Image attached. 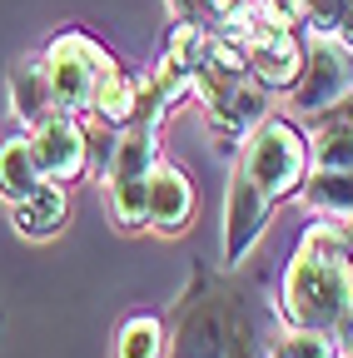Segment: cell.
<instances>
[{
	"label": "cell",
	"mask_w": 353,
	"mask_h": 358,
	"mask_svg": "<svg viewBox=\"0 0 353 358\" xmlns=\"http://www.w3.org/2000/svg\"><path fill=\"white\" fill-rule=\"evenodd\" d=\"M65 214H70V194H65V185H50V179H45L40 189H30L25 199L10 204V224H15L25 239H50V234H60Z\"/></svg>",
	"instance_id": "cell-10"
},
{
	"label": "cell",
	"mask_w": 353,
	"mask_h": 358,
	"mask_svg": "<svg viewBox=\"0 0 353 358\" xmlns=\"http://www.w3.org/2000/svg\"><path fill=\"white\" fill-rule=\"evenodd\" d=\"M30 145H35V164L50 185H75V179L90 169V140L75 115H50L30 129Z\"/></svg>",
	"instance_id": "cell-5"
},
{
	"label": "cell",
	"mask_w": 353,
	"mask_h": 358,
	"mask_svg": "<svg viewBox=\"0 0 353 358\" xmlns=\"http://www.w3.org/2000/svg\"><path fill=\"white\" fill-rule=\"evenodd\" d=\"M269 6H274V10H284L289 20H298V10H303V0H269Z\"/></svg>",
	"instance_id": "cell-23"
},
{
	"label": "cell",
	"mask_w": 353,
	"mask_h": 358,
	"mask_svg": "<svg viewBox=\"0 0 353 358\" xmlns=\"http://www.w3.org/2000/svg\"><path fill=\"white\" fill-rule=\"evenodd\" d=\"M115 358H164V324L154 313H135L115 338Z\"/></svg>",
	"instance_id": "cell-16"
},
{
	"label": "cell",
	"mask_w": 353,
	"mask_h": 358,
	"mask_svg": "<svg viewBox=\"0 0 353 358\" xmlns=\"http://www.w3.org/2000/svg\"><path fill=\"white\" fill-rule=\"evenodd\" d=\"M338 10L343 0H303V20H308V35H333L338 30Z\"/></svg>",
	"instance_id": "cell-20"
},
{
	"label": "cell",
	"mask_w": 353,
	"mask_h": 358,
	"mask_svg": "<svg viewBox=\"0 0 353 358\" xmlns=\"http://www.w3.org/2000/svg\"><path fill=\"white\" fill-rule=\"evenodd\" d=\"M284 313L294 329H314L333 343L353 324V259L338 239V224L303 229L284 274Z\"/></svg>",
	"instance_id": "cell-1"
},
{
	"label": "cell",
	"mask_w": 353,
	"mask_h": 358,
	"mask_svg": "<svg viewBox=\"0 0 353 358\" xmlns=\"http://www.w3.org/2000/svg\"><path fill=\"white\" fill-rule=\"evenodd\" d=\"M239 145H244L239 169H244L269 199L298 194L303 179H308V169H314V159H308V134H303L294 120H259Z\"/></svg>",
	"instance_id": "cell-2"
},
{
	"label": "cell",
	"mask_w": 353,
	"mask_h": 358,
	"mask_svg": "<svg viewBox=\"0 0 353 358\" xmlns=\"http://www.w3.org/2000/svg\"><path fill=\"white\" fill-rule=\"evenodd\" d=\"M10 100H15V115L20 124H40L55 115V95H50V75H45V60L30 55V60H15L10 70Z\"/></svg>",
	"instance_id": "cell-11"
},
{
	"label": "cell",
	"mask_w": 353,
	"mask_h": 358,
	"mask_svg": "<svg viewBox=\"0 0 353 358\" xmlns=\"http://www.w3.org/2000/svg\"><path fill=\"white\" fill-rule=\"evenodd\" d=\"M189 219H194V179H189L180 164L154 159L145 224H150V229H159V234H180V229H189Z\"/></svg>",
	"instance_id": "cell-8"
},
{
	"label": "cell",
	"mask_w": 353,
	"mask_h": 358,
	"mask_svg": "<svg viewBox=\"0 0 353 358\" xmlns=\"http://www.w3.org/2000/svg\"><path fill=\"white\" fill-rule=\"evenodd\" d=\"M269 209H274V199L264 194L244 169H234L229 204H224V259H229V264H239V259L259 244L264 224H269Z\"/></svg>",
	"instance_id": "cell-7"
},
{
	"label": "cell",
	"mask_w": 353,
	"mask_h": 358,
	"mask_svg": "<svg viewBox=\"0 0 353 358\" xmlns=\"http://www.w3.org/2000/svg\"><path fill=\"white\" fill-rule=\"evenodd\" d=\"M348 50H353V0H343V10H338V30H333Z\"/></svg>",
	"instance_id": "cell-21"
},
{
	"label": "cell",
	"mask_w": 353,
	"mask_h": 358,
	"mask_svg": "<svg viewBox=\"0 0 353 358\" xmlns=\"http://www.w3.org/2000/svg\"><path fill=\"white\" fill-rule=\"evenodd\" d=\"M343 358H353V324L343 329Z\"/></svg>",
	"instance_id": "cell-24"
},
{
	"label": "cell",
	"mask_w": 353,
	"mask_h": 358,
	"mask_svg": "<svg viewBox=\"0 0 353 358\" xmlns=\"http://www.w3.org/2000/svg\"><path fill=\"white\" fill-rule=\"evenodd\" d=\"M40 185H45V174H40V164H35L30 134L25 129L20 134H6V140H0V194L15 204V199H25Z\"/></svg>",
	"instance_id": "cell-13"
},
{
	"label": "cell",
	"mask_w": 353,
	"mask_h": 358,
	"mask_svg": "<svg viewBox=\"0 0 353 358\" xmlns=\"http://www.w3.org/2000/svg\"><path fill=\"white\" fill-rule=\"evenodd\" d=\"M308 159H314V169L353 164V90H348L333 110H324L319 134L308 140Z\"/></svg>",
	"instance_id": "cell-12"
},
{
	"label": "cell",
	"mask_w": 353,
	"mask_h": 358,
	"mask_svg": "<svg viewBox=\"0 0 353 358\" xmlns=\"http://www.w3.org/2000/svg\"><path fill=\"white\" fill-rule=\"evenodd\" d=\"M353 90V50L338 35H308L303 40V75L294 85L298 115H324Z\"/></svg>",
	"instance_id": "cell-4"
},
{
	"label": "cell",
	"mask_w": 353,
	"mask_h": 358,
	"mask_svg": "<svg viewBox=\"0 0 353 358\" xmlns=\"http://www.w3.org/2000/svg\"><path fill=\"white\" fill-rule=\"evenodd\" d=\"M308 209H319V214H353V164H333V169H308L303 179V189Z\"/></svg>",
	"instance_id": "cell-15"
},
{
	"label": "cell",
	"mask_w": 353,
	"mask_h": 358,
	"mask_svg": "<svg viewBox=\"0 0 353 358\" xmlns=\"http://www.w3.org/2000/svg\"><path fill=\"white\" fill-rule=\"evenodd\" d=\"M90 115H100L105 124H135V115H140V75H129V70H110L100 85H95V105H90Z\"/></svg>",
	"instance_id": "cell-14"
},
{
	"label": "cell",
	"mask_w": 353,
	"mask_h": 358,
	"mask_svg": "<svg viewBox=\"0 0 353 358\" xmlns=\"http://www.w3.org/2000/svg\"><path fill=\"white\" fill-rule=\"evenodd\" d=\"M204 110H209V124L224 134V140H244V134L264 120V85L259 80H234V85H224L214 100H204Z\"/></svg>",
	"instance_id": "cell-9"
},
{
	"label": "cell",
	"mask_w": 353,
	"mask_h": 358,
	"mask_svg": "<svg viewBox=\"0 0 353 358\" xmlns=\"http://www.w3.org/2000/svg\"><path fill=\"white\" fill-rule=\"evenodd\" d=\"M274 358H333V338H324V334H314V329H294V334L274 348Z\"/></svg>",
	"instance_id": "cell-18"
},
{
	"label": "cell",
	"mask_w": 353,
	"mask_h": 358,
	"mask_svg": "<svg viewBox=\"0 0 353 358\" xmlns=\"http://www.w3.org/2000/svg\"><path fill=\"white\" fill-rule=\"evenodd\" d=\"M244 65L264 90H294L303 75V40L294 35V25H264L244 45Z\"/></svg>",
	"instance_id": "cell-6"
},
{
	"label": "cell",
	"mask_w": 353,
	"mask_h": 358,
	"mask_svg": "<svg viewBox=\"0 0 353 358\" xmlns=\"http://www.w3.org/2000/svg\"><path fill=\"white\" fill-rule=\"evenodd\" d=\"M45 75H50V95H55V110L60 115H90L95 105V85L115 70V55L95 35L85 30H60L50 45H45Z\"/></svg>",
	"instance_id": "cell-3"
},
{
	"label": "cell",
	"mask_w": 353,
	"mask_h": 358,
	"mask_svg": "<svg viewBox=\"0 0 353 358\" xmlns=\"http://www.w3.org/2000/svg\"><path fill=\"white\" fill-rule=\"evenodd\" d=\"M338 239H343V249H348V259H353V214H343V224H338Z\"/></svg>",
	"instance_id": "cell-22"
},
{
	"label": "cell",
	"mask_w": 353,
	"mask_h": 358,
	"mask_svg": "<svg viewBox=\"0 0 353 358\" xmlns=\"http://www.w3.org/2000/svg\"><path fill=\"white\" fill-rule=\"evenodd\" d=\"M110 209L120 219V229H145V214H150V174L115 179V185H110Z\"/></svg>",
	"instance_id": "cell-17"
},
{
	"label": "cell",
	"mask_w": 353,
	"mask_h": 358,
	"mask_svg": "<svg viewBox=\"0 0 353 358\" xmlns=\"http://www.w3.org/2000/svg\"><path fill=\"white\" fill-rule=\"evenodd\" d=\"M169 6H174V15H180V20H194V25H219V20H224L234 6H239V0H169Z\"/></svg>",
	"instance_id": "cell-19"
}]
</instances>
